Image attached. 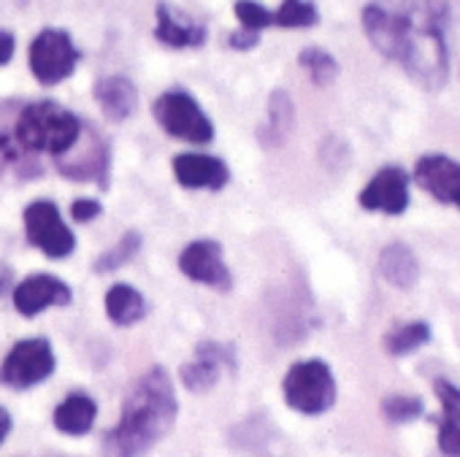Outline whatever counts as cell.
Instances as JSON below:
<instances>
[{
  "instance_id": "obj_1",
  "label": "cell",
  "mask_w": 460,
  "mask_h": 457,
  "mask_svg": "<svg viewBox=\"0 0 460 457\" xmlns=\"http://www.w3.org/2000/svg\"><path fill=\"white\" fill-rule=\"evenodd\" d=\"M444 22L447 6L441 0H371L363 9V31L371 47L430 92L449 79Z\"/></svg>"
},
{
  "instance_id": "obj_2",
  "label": "cell",
  "mask_w": 460,
  "mask_h": 457,
  "mask_svg": "<svg viewBox=\"0 0 460 457\" xmlns=\"http://www.w3.org/2000/svg\"><path fill=\"white\" fill-rule=\"evenodd\" d=\"M179 414L173 382L163 365H152L125 395L117 427L103 435V457H146L173 427Z\"/></svg>"
},
{
  "instance_id": "obj_3",
  "label": "cell",
  "mask_w": 460,
  "mask_h": 457,
  "mask_svg": "<svg viewBox=\"0 0 460 457\" xmlns=\"http://www.w3.org/2000/svg\"><path fill=\"white\" fill-rule=\"evenodd\" d=\"M82 130L84 122L55 101H39L25 106L14 122V136L31 154L47 152L55 160L76 146Z\"/></svg>"
},
{
  "instance_id": "obj_4",
  "label": "cell",
  "mask_w": 460,
  "mask_h": 457,
  "mask_svg": "<svg viewBox=\"0 0 460 457\" xmlns=\"http://www.w3.org/2000/svg\"><path fill=\"white\" fill-rule=\"evenodd\" d=\"M282 392L290 409L301 414H323L336 403V379L328 363L301 360L288 371Z\"/></svg>"
},
{
  "instance_id": "obj_5",
  "label": "cell",
  "mask_w": 460,
  "mask_h": 457,
  "mask_svg": "<svg viewBox=\"0 0 460 457\" xmlns=\"http://www.w3.org/2000/svg\"><path fill=\"white\" fill-rule=\"evenodd\" d=\"M152 114L157 119V125L179 138V141H187V144H208L214 138V125L211 119L203 114V109L198 106V101L184 92V90H168L163 92L155 106H152Z\"/></svg>"
},
{
  "instance_id": "obj_6",
  "label": "cell",
  "mask_w": 460,
  "mask_h": 457,
  "mask_svg": "<svg viewBox=\"0 0 460 457\" xmlns=\"http://www.w3.org/2000/svg\"><path fill=\"white\" fill-rule=\"evenodd\" d=\"M79 60H82V52L76 49L74 39L66 31L47 28L31 44V71L47 87L60 84L68 76H74Z\"/></svg>"
},
{
  "instance_id": "obj_7",
  "label": "cell",
  "mask_w": 460,
  "mask_h": 457,
  "mask_svg": "<svg viewBox=\"0 0 460 457\" xmlns=\"http://www.w3.org/2000/svg\"><path fill=\"white\" fill-rule=\"evenodd\" d=\"M55 352L47 338H25L17 341L0 365V382L12 390H28L41 384L55 374Z\"/></svg>"
},
{
  "instance_id": "obj_8",
  "label": "cell",
  "mask_w": 460,
  "mask_h": 457,
  "mask_svg": "<svg viewBox=\"0 0 460 457\" xmlns=\"http://www.w3.org/2000/svg\"><path fill=\"white\" fill-rule=\"evenodd\" d=\"M25 231L31 244L52 260H63L76 250V239L52 200H33L25 208Z\"/></svg>"
},
{
  "instance_id": "obj_9",
  "label": "cell",
  "mask_w": 460,
  "mask_h": 457,
  "mask_svg": "<svg viewBox=\"0 0 460 457\" xmlns=\"http://www.w3.org/2000/svg\"><path fill=\"white\" fill-rule=\"evenodd\" d=\"M109 146L106 141L84 125L76 146L71 152H66L63 157H58V168L63 171V176H71V179H79V181H101L106 187V179H109Z\"/></svg>"
},
{
  "instance_id": "obj_10",
  "label": "cell",
  "mask_w": 460,
  "mask_h": 457,
  "mask_svg": "<svg viewBox=\"0 0 460 457\" xmlns=\"http://www.w3.org/2000/svg\"><path fill=\"white\" fill-rule=\"evenodd\" d=\"M179 268L187 279L198 282V285H206L211 290H219V293H227L234 287V277H230L225 260H222V247L211 239H200V242H192L181 258H179Z\"/></svg>"
},
{
  "instance_id": "obj_11",
  "label": "cell",
  "mask_w": 460,
  "mask_h": 457,
  "mask_svg": "<svg viewBox=\"0 0 460 457\" xmlns=\"http://www.w3.org/2000/svg\"><path fill=\"white\" fill-rule=\"evenodd\" d=\"M358 203L366 211H382L398 216L409 208V176L398 165H387L360 189Z\"/></svg>"
},
{
  "instance_id": "obj_12",
  "label": "cell",
  "mask_w": 460,
  "mask_h": 457,
  "mask_svg": "<svg viewBox=\"0 0 460 457\" xmlns=\"http://www.w3.org/2000/svg\"><path fill=\"white\" fill-rule=\"evenodd\" d=\"M71 298V287L52 274H33L14 287V306L22 317H36L52 306H68Z\"/></svg>"
},
{
  "instance_id": "obj_13",
  "label": "cell",
  "mask_w": 460,
  "mask_h": 457,
  "mask_svg": "<svg viewBox=\"0 0 460 457\" xmlns=\"http://www.w3.org/2000/svg\"><path fill=\"white\" fill-rule=\"evenodd\" d=\"M414 181L441 203L460 208V163L447 154H425L414 165Z\"/></svg>"
},
{
  "instance_id": "obj_14",
  "label": "cell",
  "mask_w": 460,
  "mask_h": 457,
  "mask_svg": "<svg viewBox=\"0 0 460 457\" xmlns=\"http://www.w3.org/2000/svg\"><path fill=\"white\" fill-rule=\"evenodd\" d=\"M222 365L234 368V352H230L225 344H214V341H203L195 347V360L184 363L179 371V379L187 390L192 392H206L219 382Z\"/></svg>"
},
{
  "instance_id": "obj_15",
  "label": "cell",
  "mask_w": 460,
  "mask_h": 457,
  "mask_svg": "<svg viewBox=\"0 0 460 457\" xmlns=\"http://www.w3.org/2000/svg\"><path fill=\"white\" fill-rule=\"evenodd\" d=\"M173 176L187 189H222L230 179L227 165L211 154H176Z\"/></svg>"
},
{
  "instance_id": "obj_16",
  "label": "cell",
  "mask_w": 460,
  "mask_h": 457,
  "mask_svg": "<svg viewBox=\"0 0 460 457\" xmlns=\"http://www.w3.org/2000/svg\"><path fill=\"white\" fill-rule=\"evenodd\" d=\"M155 39H157L160 44L171 47V49H198V47L206 44L208 31H206L200 22H195V20H190V17L179 14V12H173L168 4H160V6H157Z\"/></svg>"
},
{
  "instance_id": "obj_17",
  "label": "cell",
  "mask_w": 460,
  "mask_h": 457,
  "mask_svg": "<svg viewBox=\"0 0 460 457\" xmlns=\"http://www.w3.org/2000/svg\"><path fill=\"white\" fill-rule=\"evenodd\" d=\"M433 392L441 403L438 419V449L447 457H460V387L447 379L433 382Z\"/></svg>"
},
{
  "instance_id": "obj_18",
  "label": "cell",
  "mask_w": 460,
  "mask_h": 457,
  "mask_svg": "<svg viewBox=\"0 0 460 457\" xmlns=\"http://www.w3.org/2000/svg\"><path fill=\"white\" fill-rule=\"evenodd\" d=\"M93 95L101 106V111L111 119V122H125L138 103V92L136 84L128 76H103L95 82Z\"/></svg>"
},
{
  "instance_id": "obj_19",
  "label": "cell",
  "mask_w": 460,
  "mask_h": 457,
  "mask_svg": "<svg viewBox=\"0 0 460 457\" xmlns=\"http://www.w3.org/2000/svg\"><path fill=\"white\" fill-rule=\"evenodd\" d=\"M379 274L387 285L398 290H409L420 279V263L406 244H387L379 252Z\"/></svg>"
},
{
  "instance_id": "obj_20",
  "label": "cell",
  "mask_w": 460,
  "mask_h": 457,
  "mask_svg": "<svg viewBox=\"0 0 460 457\" xmlns=\"http://www.w3.org/2000/svg\"><path fill=\"white\" fill-rule=\"evenodd\" d=\"M95 417H98L95 400L84 392H74L55 409V427L68 435H84L90 433Z\"/></svg>"
},
{
  "instance_id": "obj_21",
  "label": "cell",
  "mask_w": 460,
  "mask_h": 457,
  "mask_svg": "<svg viewBox=\"0 0 460 457\" xmlns=\"http://www.w3.org/2000/svg\"><path fill=\"white\" fill-rule=\"evenodd\" d=\"M293 122H296V109H293L290 95L285 90H274L269 101V122L261 130V144L269 149L285 144V138L293 130Z\"/></svg>"
},
{
  "instance_id": "obj_22",
  "label": "cell",
  "mask_w": 460,
  "mask_h": 457,
  "mask_svg": "<svg viewBox=\"0 0 460 457\" xmlns=\"http://www.w3.org/2000/svg\"><path fill=\"white\" fill-rule=\"evenodd\" d=\"M106 314L114 325H136L146 317V301L136 287L114 285L106 293Z\"/></svg>"
},
{
  "instance_id": "obj_23",
  "label": "cell",
  "mask_w": 460,
  "mask_h": 457,
  "mask_svg": "<svg viewBox=\"0 0 460 457\" xmlns=\"http://www.w3.org/2000/svg\"><path fill=\"white\" fill-rule=\"evenodd\" d=\"M430 341V325L422 322V320H414V322H403V325H395L387 336H385V349L395 357H403V355H411L417 352L420 347H425Z\"/></svg>"
},
{
  "instance_id": "obj_24",
  "label": "cell",
  "mask_w": 460,
  "mask_h": 457,
  "mask_svg": "<svg viewBox=\"0 0 460 457\" xmlns=\"http://www.w3.org/2000/svg\"><path fill=\"white\" fill-rule=\"evenodd\" d=\"M298 63L301 68L309 74V79L317 84V87H328L336 82L339 76V63L331 52L320 49V47H306L301 55H298Z\"/></svg>"
},
{
  "instance_id": "obj_25",
  "label": "cell",
  "mask_w": 460,
  "mask_h": 457,
  "mask_svg": "<svg viewBox=\"0 0 460 457\" xmlns=\"http://www.w3.org/2000/svg\"><path fill=\"white\" fill-rule=\"evenodd\" d=\"M320 22V12L312 0H282V6L274 12V28H314Z\"/></svg>"
},
{
  "instance_id": "obj_26",
  "label": "cell",
  "mask_w": 460,
  "mask_h": 457,
  "mask_svg": "<svg viewBox=\"0 0 460 457\" xmlns=\"http://www.w3.org/2000/svg\"><path fill=\"white\" fill-rule=\"evenodd\" d=\"M141 250V236L136 231H128L111 250H106L98 260H95V274H111V271H119L122 266H128Z\"/></svg>"
},
{
  "instance_id": "obj_27",
  "label": "cell",
  "mask_w": 460,
  "mask_h": 457,
  "mask_svg": "<svg viewBox=\"0 0 460 457\" xmlns=\"http://www.w3.org/2000/svg\"><path fill=\"white\" fill-rule=\"evenodd\" d=\"M28 165H31V152L17 141L14 133L0 127V176L9 173V171L22 173Z\"/></svg>"
},
{
  "instance_id": "obj_28",
  "label": "cell",
  "mask_w": 460,
  "mask_h": 457,
  "mask_svg": "<svg viewBox=\"0 0 460 457\" xmlns=\"http://www.w3.org/2000/svg\"><path fill=\"white\" fill-rule=\"evenodd\" d=\"M234 14L244 31L263 33L266 28H274V12H269L263 4H258V0H236Z\"/></svg>"
},
{
  "instance_id": "obj_29",
  "label": "cell",
  "mask_w": 460,
  "mask_h": 457,
  "mask_svg": "<svg viewBox=\"0 0 460 457\" xmlns=\"http://www.w3.org/2000/svg\"><path fill=\"white\" fill-rule=\"evenodd\" d=\"M382 414L393 425H403V422H411L422 414V403L417 398H409V395H390L382 403Z\"/></svg>"
},
{
  "instance_id": "obj_30",
  "label": "cell",
  "mask_w": 460,
  "mask_h": 457,
  "mask_svg": "<svg viewBox=\"0 0 460 457\" xmlns=\"http://www.w3.org/2000/svg\"><path fill=\"white\" fill-rule=\"evenodd\" d=\"M101 211H103L101 203L93 200V198H79V200H74V206H71V214H74L76 222H93V219L101 216Z\"/></svg>"
},
{
  "instance_id": "obj_31",
  "label": "cell",
  "mask_w": 460,
  "mask_h": 457,
  "mask_svg": "<svg viewBox=\"0 0 460 457\" xmlns=\"http://www.w3.org/2000/svg\"><path fill=\"white\" fill-rule=\"evenodd\" d=\"M227 44H230V49H236V52H250V49H255L261 44V33L239 28L236 33H230Z\"/></svg>"
},
{
  "instance_id": "obj_32",
  "label": "cell",
  "mask_w": 460,
  "mask_h": 457,
  "mask_svg": "<svg viewBox=\"0 0 460 457\" xmlns=\"http://www.w3.org/2000/svg\"><path fill=\"white\" fill-rule=\"evenodd\" d=\"M14 49H17L14 33H9V31H0V66H9V63H12V57H14Z\"/></svg>"
},
{
  "instance_id": "obj_33",
  "label": "cell",
  "mask_w": 460,
  "mask_h": 457,
  "mask_svg": "<svg viewBox=\"0 0 460 457\" xmlns=\"http://www.w3.org/2000/svg\"><path fill=\"white\" fill-rule=\"evenodd\" d=\"M12 287H14V268L6 260H0V298H4Z\"/></svg>"
},
{
  "instance_id": "obj_34",
  "label": "cell",
  "mask_w": 460,
  "mask_h": 457,
  "mask_svg": "<svg viewBox=\"0 0 460 457\" xmlns=\"http://www.w3.org/2000/svg\"><path fill=\"white\" fill-rule=\"evenodd\" d=\"M9 433H12V414L0 406V444L9 438Z\"/></svg>"
}]
</instances>
